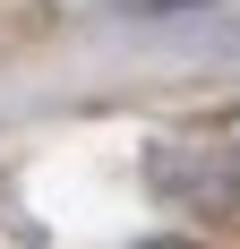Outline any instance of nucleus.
Here are the masks:
<instances>
[{
  "label": "nucleus",
  "mask_w": 240,
  "mask_h": 249,
  "mask_svg": "<svg viewBox=\"0 0 240 249\" xmlns=\"http://www.w3.org/2000/svg\"><path fill=\"white\" fill-rule=\"evenodd\" d=\"M180 9H215V0H137V18H180Z\"/></svg>",
  "instance_id": "2"
},
{
  "label": "nucleus",
  "mask_w": 240,
  "mask_h": 249,
  "mask_svg": "<svg viewBox=\"0 0 240 249\" xmlns=\"http://www.w3.org/2000/svg\"><path fill=\"white\" fill-rule=\"evenodd\" d=\"M51 9H112V0H51Z\"/></svg>",
  "instance_id": "3"
},
{
  "label": "nucleus",
  "mask_w": 240,
  "mask_h": 249,
  "mask_svg": "<svg viewBox=\"0 0 240 249\" xmlns=\"http://www.w3.org/2000/svg\"><path fill=\"white\" fill-rule=\"evenodd\" d=\"M146 189L171 215H240V146L232 138H154Z\"/></svg>",
  "instance_id": "1"
}]
</instances>
